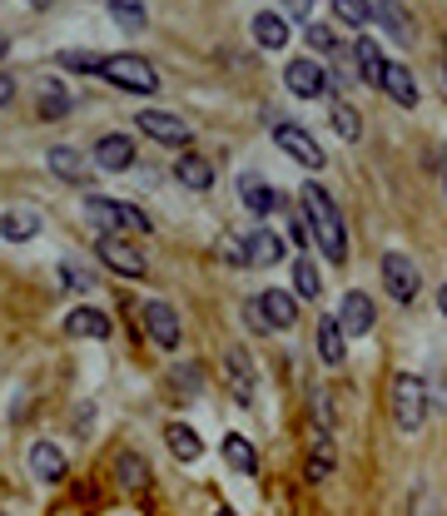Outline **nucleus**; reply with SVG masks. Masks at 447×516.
Here are the masks:
<instances>
[{"label":"nucleus","instance_id":"obj_1","mask_svg":"<svg viewBox=\"0 0 447 516\" xmlns=\"http://www.w3.org/2000/svg\"><path fill=\"white\" fill-rule=\"evenodd\" d=\"M303 219H308V234L318 239L323 254L333 263H348V234H343L338 204L323 194V184H303Z\"/></svg>","mask_w":447,"mask_h":516},{"label":"nucleus","instance_id":"obj_2","mask_svg":"<svg viewBox=\"0 0 447 516\" xmlns=\"http://www.w3.org/2000/svg\"><path fill=\"white\" fill-rule=\"evenodd\" d=\"M393 422L398 432H418L428 422V383L418 373H393Z\"/></svg>","mask_w":447,"mask_h":516},{"label":"nucleus","instance_id":"obj_3","mask_svg":"<svg viewBox=\"0 0 447 516\" xmlns=\"http://www.w3.org/2000/svg\"><path fill=\"white\" fill-rule=\"evenodd\" d=\"M100 75H105L110 85L130 90V95H154V90H159L154 65L140 60V55H105V60H100Z\"/></svg>","mask_w":447,"mask_h":516},{"label":"nucleus","instance_id":"obj_4","mask_svg":"<svg viewBox=\"0 0 447 516\" xmlns=\"http://www.w3.org/2000/svg\"><path fill=\"white\" fill-rule=\"evenodd\" d=\"M85 219H90L100 234H115V229H140V234H149V229H154V219H145V209L115 204V199H85Z\"/></svg>","mask_w":447,"mask_h":516},{"label":"nucleus","instance_id":"obj_5","mask_svg":"<svg viewBox=\"0 0 447 516\" xmlns=\"http://www.w3.org/2000/svg\"><path fill=\"white\" fill-rule=\"evenodd\" d=\"M383 288H388V298H398V303H413L418 298V288H423V273H418V263L408 254H383Z\"/></svg>","mask_w":447,"mask_h":516},{"label":"nucleus","instance_id":"obj_6","mask_svg":"<svg viewBox=\"0 0 447 516\" xmlns=\"http://www.w3.org/2000/svg\"><path fill=\"white\" fill-rule=\"evenodd\" d=\"M95 254L105 258V268H115L120 278H145V254L130 244V239H120V234H100L95 239Z\"/></svg>","mask_w":447,"mask_h":516},{"label":"nucleus","instance_id":"obj_7","mask_svg":"<svg viewBox=\"0 0 447 516\" xmlns=\"http://www.w3.org/2000/svg\"><path fill=\"white\" fill-rule=\"evenodd\" d=\"M274 144H279L289 159H298L303 169H323V149L313 144V134L303 125H279L274 129Z\"/></svg>","mask_w":447,"mask_h":516},{"label":"nucleus","instance_id":"obj_8","mask_svg":"<svg viewBox=\"0 0 447 516\" xmlns=\"http://www.w3.org/2000/svg\"><path fill=\"white\" fill-rule=\"evenodd\" d=\"M140 129H145L149 139L169 144V149H189V139H194L179 115H164V110H140Z\"/></svg>","mask_w":447,"mask_h":516},{"label":"nucleus","instance_id":"obj_9","mask_svg":"<svg viewBox=\"0 0 447 516\" xmlns=\"http://www.w3.org/2000/svg\"><path fill=\"white\" fill-rule=\"evenodd\" d=\"M373 323H378V313H373V298L368 293H343V308H338V328L348 333V338H363V333H373Z\"/></svg>","mask_w":447,"mask_h":516},{"label":"nucleus","instance_id":"obj_10","mask_svg":"<svg viewBox=\"0 0 447 516\" xmlns=\"http://www.w3.org/2000/svg\"><path fill=\"white\" fill-rule=\"evenodd\" d=\"M373 20H378L398 45H413V40H418V25H413V15H408L403 0H378V5H373Z\"/></svg>","mask_w":447,"mask_h":516},{"label":"nucleus","instance_id":"obj_11","mask_svg":"<svg viewBox=\"0 0 447 516\" xmlns=\"http://www.w3.org/2000/svg\"><path fill=\"white\" fill-rule=\"evenodd\" d=\"M353 65H358V80L378 90V85H383V70H388V55H383V45H378V40L358 35V40H353Z\"/></svg>","mask_w":447,"mask_h":516},{"label":"nucleus","instance_id":"obj_12","mask_svg":"<svg viewBox=\"0 0 447 516\" xmlns=\"http://www.w3.org/2000/svg\"><path fill=\"white\" fill-rule=\"evenodd\" d=\"M393 105H403V110H413L418 105V80H413V70L403 65V60H388V70H383V85H378Z\"/></svg>","mask_w":447,"mask_h":516},{"label":"nucleus","instance_id":"obj_13","mask_svg":"<svg viewBox=\"0 0 447 516\" xmlns=\"http://www.w3.org/2000/svg\"><path fill=\"white\" fill-rule=\"evenodd\" d=\"M30 472H35L40 482H50V487H55V482H65L70 462H65V452H60L50 437H40V442L30 447Z\"/></svg>","mask_w":447,"mask_h":516},{"label":"nucleus","instance_id":"obj_14","mask_svg":"<svg viewBox=\"0 0 447 516\" xmlns=\"http://www.w3.org/2000/svg\"><path fill=\"white\" fill-rule=\"evenodd\" d=\"M284 85L294 90V100H318L328 85H323V70H318V60H289V70H284Z\"/></svg>","mask_w":447,"mask_h":516},{"label":"nucleus","instance_id":"obj_15","mask_svg":"<svg viewBox=\"0 0 447 516\" xmlns=\"http://www.w3.org/2000/svg\"><path fill=\"white\" fill-rule=\"evenodd\" d=\"M145 333L159 343V348H179V318H174V308L169 303H145Z\"/></svg>","mask_w":447,"mask_h":516},{"label":"nucleus","instance_id":"obj_16","mask_svg":"<svg viewBox=\"0 0 447 516\" xmlns=\"http://www.w3.org/2000/svg\"><path fill=\"white\" fill-rule=\"evenodd\" d=\"M95 164L110 169V174L130 169V164H135V139H130V134H105V139L95 144Z\"/></svg>","mask_w":447,"mask_h":516},{"label":"nucleus","instance_id":"obj_17","mask_svg":"<svg viewBox=\"0 0 447 516\" xmlns=\"http://www.w3.org/2000/svg\"><path fill=\"white\" fill-rule=\"evenodd\" d=\"M65 338H110V313L100 308H70L65 313Z\"/></svg>","mask_w":447,"mask_h":516},{"label":"nucleus","instance_id":"obj_18","mask_svg":"<svg viewBox=\"0 0 447 516\" xmlns=\"http://www.w3.org/2000/svg\"><path fill=\"white\" fill-rule=\"evenodd\" d=\"M239 199H244V209H249L254 219H269V214L279 209V194H274L259 174H244V179H239Z\"/></svg>","mask_w":447,"mask_h":516},{"label":"nucleus","instance_id":"obj_19","mask_svg":"<svg viewBox=\"0 0 447 516\" xmlns=\"http://www.w3.org/2000/svg\"><path fill=\"white\" fill-rule=\"evenodd\" d=\"M259 308H264L269 328H294L298 303H294V293H289V288H264V293H259Z\"/></svg>","mask_w":447,"mask_h":516},{"label":"nucleus","instance_id":"obj_20","mask_svg":"<svg viewBox=\"0 0 447 516\" xmlns=\"http://www.w3.org/2000/svg\"><path fill=\"white\" fill-rule=\"evenodd\" d=\"M318 358H323L328 368H343V358H348V333L338 328V318H318Z\"/></svg>","mask_w":447,"mask_h":516},{"label":"nucleus","instance_id":"obj_21","mask_svg":"<svg viewBox=\"0 0 447 516\" xmlns=\"http://www.w3.org/2000/svg\"><path fill=\"white\" fill-rule=\"evenodd\" d=\"M115 477H120V487H125V492H135V497H140V492H149V482H154V477H149V462L140 457V452H120Z\"/></svg>","mask_w":447,"mask_h":516},{"label":"nucleus","instance_id":"obj_22","mask_svg":"<svg viewBox=\"0 0 447 516\" xmlns=\"http://www.w3.org/2000/svg\"><path fill=\"white\" fill-rule=\"evenodd\" d=\"M244 254H249V263H259V268L284 263V239H279V234H269V229H254V234L244 239Z\"/></svg>","mask_w":447,"mask_h":516},{"label":"nucleus","instance_id":"obj_23","mask_svg":"<svg viewBox=\"0 0 447 516\" xmlns=\"http://www.w3.org/2000/svg\"><path fill=\"white\" fill-rule=\"evenodd\" d=\"M254 40H259L264 50H284V45H289V20L274 15V10H259V15H254Z\"/></svg>","mask_w":447,"mask_h":516},{"label":"nucleus","instance_id":"obj_24","mask_svg":"<svg viewBox=\"0 0 447 516\" xmlns=\"http://www.w3.org/2000/svg\"><path fill=\"white\" fill-rule=\"evenodd\" d=\"M174 179H179L184 189H209V184H214V164H209L204 154H179Z\"/></svg>","mask_w":447,"mask_h":516},{"label":"nucleus","instance_id":"obj_25","mask_svg":"<svg viewBox=\"0 0 447 516\" xmlns=\"http://www.w3.org/2000/svg\"><path fill=\"white\" fill-rule=\"evenodd\" d=\"M164 442H169V452H174L179 462H199V457H204L199 432H194V427H184V422H169V427H164Z\"/></svg>","mask_w":447,"mask_h":516},{"label":"nucleus","instance_id":"obj_26","mask_svg":"<svg viewBox=\"0 0 447 516\" xmlns=\"http://www.w3.org/2000/svg\"><path fill=\"white\" fill-rule=\"evenodd\" d=\"M224 462H229L239 477H254V472H259V452H254V442H249V437H239V432H229V437H224Z\"/></svg>","mask_w":447,"mask_h":516},{"label":"nucleus","instance_id":"obj_27","mask_svg":"<svg viewBox=\"0 0 447 516\" xmlns=\"http://www.w3.org/2000/svg\"><path fill=\"white\" fill-rule=\"evenodd\" d=\"M328 125H333V134H338L343 144H358V139H363V115H358L348 100H333V110H328Z\"/></svg>","mask_w":447,"mask_h":516},{"label":"nucleus","instance_id":"obj_28","mask_svg":"<svg viewBox=\"0 0 447 516\" xmlns=\"http://www.w3.org/2000/svg\"><path fill=\"white\" fill-rule=\"evenodd\" d=\"M333 462H338V452H333L328 432H318V437H313V452H308V482H328V477H333Z\"/></svg>","mask_w":447,"mask_h":516},{"label":"nucleus","instance_id":"obj_29","mask_svg":"<svg viewBox=\"0 0 447 516\" xmlns=\"http://www.w3.org/2000/svg\"><path fill=\"white\" fill-rule=\"evenodd\" d=\"M169 392H174L179 402H194V397L204 392V368H199V363H184V368H174V373H169Z\"/></svg>","mask_w":447,"mask_h":516},{"label":"nucleus","instance_id":"obj_30","mask_svg":"<svg viewBox=\"0 0 447 516\" xmlns=\"http://www.w3.org/2000/svg\"><path fill=\"white\" fill-rule=\"evenodd\" d=\"M224 363H229V383L239 392V402H254V368H249V358H244L239 348H229Z\"/></svg>","mask_w":447,"mask_h":516},{"label":"nucleus","instance_id":"obj_31","mask_svg":"<svg viewBox=\"0 0 447 516\" xmlns=\"http://www.w3.org/2000/svg\"><path fill=\"white\" fill-rule=\"evenodd\" d=\"M35 234H40V214H5L0 219V239H10V244H25Z\"/></svg>","mask_w":447,"mask_h":516},{"label":"nucleus","instance_id":"obj_32","mask_svg":"<svg viewBox=\"0 0 447 516\" xmlns=\"http://www.w3.org/2000/svg\"><path fill=\"white\" fill-rule=\"evenodd\" d=\"M50 174H60L65 184H80L85 179V159L75 149H50Z\"/></svg>","mask_w":447,"mask_h":516},{"label":"nucleus","instance_id":"obj_33","mask_svg":"<svg viewBox=\"0 0 447 516\" xmlns=\"http://www.w3.org/2000/svg\"><path fill=\"white\" fill-rule=\"evenodd\" d=\"M328 5H333V20H343L353 30H363L373 20V0H328Z\"/></svg>","mask_w":447,"mask_h":516},{"label":"nucleus","instance_id":"obj_34","mask_svg":"<svg viewBox=\"0 0 447 516\" xmlns=\"http://www.w3.org/2000/svg\"><path fill=\"white\" fill-rule=\"evenodd\" d=\"M110 15L120 30H145L149 15H145V0H110Z\"/></svg>","mask_w":447,"mask_h":516},{"label":"nucleus","instance_id":"obj_35","mask_svg":"<svg viewBox=\"0 0 447 516\" xmlns=\"http://www.w3.org/2000/svg\"><path fill=\"white\" fill-rule=\"evenodd\" d=\"M100 60H105V55H95V50H60V55H55L60 70H80V75H100Z\"/></svg>","mask_w":447,"mask_h":516},{"label":"nucleus","instance_id":"obj_36","mask_svg":"<svg viewBox=\"0 0 447 516\" xmlns=\"http://www.w3.org/2000/svg\"><path fill=\"white\" fill-rule=\"evenodd\" d=\"M40 115H45V120H60V115H70V95H65L60 85H50V80L40 85Z\"/></svg>","mask_w":447,"mask_h":516},{"label":"nucleus","instance_id":"obj_37","mask_svg":"<svg viewBox=\"0 0 447 516\" xmlns=\"http://www.w3.org/2000/svg\"><path fill=\"white\" fill-rule=\"evenodd\" d=\"M294 288H298V298H318V293H323L318 268H313L308 258H298V254H294Z\"/></svg>","mask_w":447,"mask_h":516},{"label":"nucleus","instance_id":"obj_38","mask_svg":"<svg viewBox=\"0 0 447 516\" xmlns=\"http://www.w3.org/2000/svg\"><path fill=\"white\" fill-rule=\"evenodd\" d=\"M60 283H65V288H70V293H90V288H95V278H90V273H85V268H75V263H70V258H65V263H60Z\"/></svg>","mask_w":447,"mask_h":516},{"label":"nucleus","instance_id":"obj_39","mask_svg":"<svg viewBox=\"0 0 447 516\" xmlns=\"http://www.w3.org/2000/svg\"><path fill=\"white\" fill-rule=\"evenodd\" d=\"M244 323H249L259 338H264V333H274V328H269V318H264V308H259V298H254V303H244Z\"/></svg>","mask_w":447,"mask_h":516},{"label":"nucleus","instance_id":"obj_40","mask_svg":"<svg viewBox=\"0 0 447 516\" xmlns=\"http://www.w3.org/2000/svg\"><path fill=\"white\" fill-rule=\"evenodd\" d=\"M95 417H100V412H95L90 402H80V407H75V437H90V432H95Z\"/></svg>","mask_w":447,"mask_h":516},{"label":"nucleus","instance_id":"obj_41","mask_svg":"<svg viewBox=\"0 0 447 516\" xmlns=\"http://www.w3.org/2000/svg\"><path fill=\"white\" fill-rule=\"evenodd\" d=\"M308 45H313V50H338V40H333L328 25H308Z\"/></svg>","mask_w":447,"mask_h":516},{"label":"nucleus","instance_id":"obj_42","mask_svg":"<svg viewBox=\"0 0 447 516\" xmlns=\"http://www.w3.org/2000/svg\"><path fill=\"white\" fill-rule=\"evenodd\" d=\"M219 254L229 258V263H249V254H244V239H234V234H224V239H219Z\"/></svg>","mask_w":447,"mask_h":516},{"label":"nucleus","instance_id":"obj_43","mask_svg":"<svg viewBox=\"0 0 447 516\" xmlns=\"http://www.w3.org/2000/svg\"><path fill=\"white\" fill-rule=\"evenodd\" d=\"M289 234H294V249H303V244L313 239V234H308V219H303V214H294V219H289Z\"/></svg>","mask_w":447,"mask_h":516},{"label":"nucleus","instance_id":"obj_44","mask_svg":"<svg viewBox=\"0 0 447 516\" xmlns=\"http://www.w3.org/2000/svg\"><path fill=\"white\" fill-rule=\"evenodd\" d=\"M284 10H289V20H308V15H313V0H284Z\"/></svg>","mask_w":447,"mask_h":516},{"label":"nucleus","instance_id":"obj_45","mask_svg":"<svg viewBox=\"0 0 447 516\" xmlns=\"http://www.w3.org/2000/svg\"><path fill=\"white\" fill-rule=\"evenodd\" d=\"M10 100H15V75H5V70H0V110H5Z\"/></svg>","mask_w":447,"mask_h":516},{"label":"nucleus","instance_id":"obj_46","mask_svg":"<svg viewBox=\"0 0 447 516\" xmlns=\"http://www.w3.org/2000/svg\"><path fill=\"white\" fill-rule=\"evenodd\" d=\"M438 85H443V100H447V45H443V55H438Z\"/></svg>","mask_w":447,"mask_h":516},{"label":"nucleus","instance_id":"obj_47","mask_svg":"<svg viewBox=\"0 0 447 516\" xmlns=\"http://www.w3.org/2000/svg\"><path fill=\"white\" fill-rule=\"evenodd\" d=\"M438 308H443V318H447V283L438 288Z\"/></svg>","mask_w":447,"mask_h":516},{"label":"nucleus","instance_id":"obj_48","mask_svg":"<svg viewBox=\"0 0 447 516\" xmlns=\"http://www.w3.org/2000/svg\"><path fill=\"white\" fill-rule=\"evenodd\" d=\"M5 50H10V40H5V30H0V60H5Z\"/></svg>","mask_w":447,"mask_h":516},{"label":"nucleus","instance_id":"obj_49","mask_svg":"<svg viewBox=\"0 0 447 516\" xmlns=\"http://www.w3.org/2000/svg\"><path fill=\"white\" fill-rule=\"evenodd\" d=\"M443 194H447V154H443Z\"/></svg>","mask_w":447,"mask_h":516},{"label":"nucleus","instance_id":"obj_50","mask_svg":"<svg viewBox=\"0 0 447 516\" xmlns=\"http://www.w3.org/2000/svg\"><path fill=\"white\" fill-rule=\"evenodd\" d=\"M214 516H239V512H229V507H219V512H214Z\"/></svg>","mask_w":447,"mask_h":516},{"label":"nucleus","instance_id":"obj_51","mask_svg":"<svg viewBox=\"0 0 447 516\" xmlns=\"http://www.w3.org/2000/svg\"><path fill=\"white\" fill-rule=\"evenodd\" d=\"M0 516H10V512H0Z\"/></svg>","mask_w":447,"mask_h":516}]
</instances>
